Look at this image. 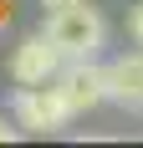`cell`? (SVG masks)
<instances>
[{"label": "cell", "instance_id": "obj_7", "mask_svg": "<svg viewBox=\"0 0 143 148\" xmlns=\"http://www.w3.org/2000/svg\"><path fill=\"white\" fill-rule=\"evenodd\" d=\"M41 10H67V5H82V0H36Z\"/></svg>", "mask_w": 143, "mask_h": 148}, {"label": "cell", "instance_id": "obj_1", "mask_svg": "<svg viewBox=\"0 0 143 148\" xmlns=\"http://www.w3.org/2000/svg\"><path fill=\"white\" fill-rule=\"evenodd\" d=\"M46 36L56 41V51L67 61H97L102 46H107V21H102L92 5H67V10H46Z\"/></svg>", "mask_w": 143, "mask_h": 148}, {"label": "cell", "instance_id": "obj_5", "mask_svg": "<svg viewBox=\"0 0 143 148\" xmlns=\"http://www.w3.org/2000/svg\"><path fill=\"white\" fill-rule=\"evenodd\" d=\"M107 102L128 107V112H143V46L107 61Z\"/></svg>", "mask_w": 143, "mask_h": 148}, {"label": "cell", "instance_id": "obj_2", "mask_svg": "<svg viewBox=\"0 0 143 148\" xmlns=\"http://www.w3.org/2000/svg\"><path fill=\"white\" fill-rule=\"evenodd\" d=\"M67 66V56L56 51V41L46 36V31H36V36H21L10 51V61H5V72H10L15 87H41V82H56V72Z\"/></svg>", "mask_w": 143, "mask_h": 148}, {"label": "cell", "instance_id": "obj_3", "mask_svg": "<svg viewBox=\"0 0 143 148\" xmlns=\"http://www.w3.org/2000/svg\"><path fill=\"white\" fill-rule=\"evenodd\" d=\"M51 87H56L61 107H67L72 118H87L92 107L107 102V66H97V61H67Z\"/></svg>", "mask_w": 143, "mask_h": 148}, {"label": "cell", "instance_id": "obj_6", "mask_svg": "<svg viewBox=\"0 0 143 148\" xmlns=\"http://www.w3.org/2000/svg\"><path fill=\"white\" fill-rule=\"evenodd\" d=\"M128 36H133V46H143V0L133 5V15H128Z\"/></svg>", "mask_w": 143, "mask_h": 148}, {"label": "cell", "instance_id": "obj_4", "mask_svg": "<svg viewBox=\"0 0 143 148\" xmlns=\"http://www.w3.org/2000/svg\"><path fill=\"white\" fill-rule=\"evenodd\" d=\"M10 118H15V128H26V133H61V128L72 123V112L61 107L56 87L41 82V87H15Z\"/></svg>", "mask_w": 143, "mask_h": 148}, {"label": "cell", "instance_id": "obj_8", "mask_svg": "<svg viewBox=\"0 0 143 148\" xmlns=\"http://www.w3.org/2000/svg\"><path fill=\"white\" fill-rule=\"evenodd\" d=\"M15 133H21V128H10V123L0 118V143H10V138H15Z\"/></svg>", "mask_w": 143, "mask_h": 148}]
</instances>
